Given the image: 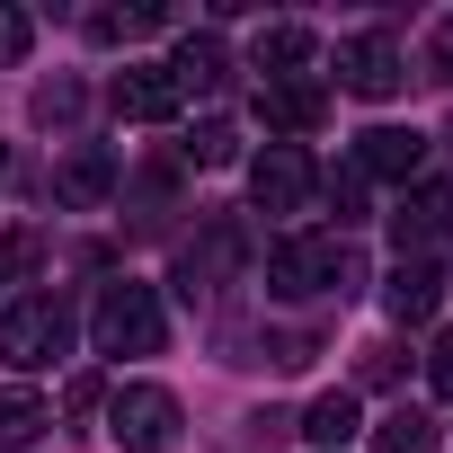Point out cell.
<instances>
[{
  "label": "cell",
  "mask_w": 453,
  "mask_h": 453,
  "mask_svg": "<svg viewBox=\"0 0 453 453\" xmlns=\"http://www.w3.org/2000/svg\"><path fill=\"white\" fill-rule=\"evenodd\" d=\"M356 285H365V258L347 241H329V232H285L267 250V294H285V303H303V294H356Z\"/></svg>",
  "instance_id": "obj_1"
},
{
  "label": "cell",
  "mask_w": 453,
  "mask_h": 453,
  "mask_svg": "<svg viewBox=\"0 0 453 453\" xmlns=\"http://www.w3.org/2000/svg\"><path fill=\"white\" fill-rule=\"evenodd\" d=\"M89 338H98V356H160V338H169V311H160V285H107L98 294V311H89Z\"/></svg>",
  "instance_id": "obj_2"
},
{
  "label": "cell",
  "mask_w": 453,
  "mask_h": 453,
  "mask_svg": "<svg viewBox=\"0 0 453 453\" xmlns=\"http://www.w3.org/2000/svg\"><path fill=\"white\" fill-rule=\"evenodd\" d=\"M63 347H72V303H63V294H27V303L0 311V365L36 373V365H54Z\"/></svg>",
  "instance_id": "obj_3"
},
{
  "label": "cell",
  "mask_w": 453,
  "mask_h": 453,
  "mask_svg": "<svg viewBox=\"0 0 453 453\" xmlns=\"http://www.w3.org/2000/svg\"><path fill=\"white\" fill-rule=\"evenodd\" d=\"M107 435H116L125 453H169V435H178V391L125 382V391L107 400Z\"/></svg>",
  "instance_id": "obj_4"
},
{
  "label": "cell",
  "mask_w": 453,
  "mask_h": 453,
  "mask_svg": "<svg viewBox=\"0 0 453 453\" xmlns=\"http://www.w3.org/2000/svg\"><path fill=\"white\" fill-rule=\"evenodd\" d=\"M311 196H320V169H311L303 142H267V151L250 160V204H258V213H303Z\"/></svg>",
  "instance_id": "obj_5"
},
{
  "label": "cell",
  "mask_w": 453,
  "mask_h": 453,
  "mask_svg": "<svg viewBox=\"0 0 453 453\" xmlns=\"http://www.w3.org/2000/svg\"><path fill=\"white\" fill-rule=\"evenodd\" d=\"M400 81H409L400 36H382V27L338 36V89H356V98H400Z\"/></svg>",
  "instance_id": "obj_6"
},
{
  "label": "cell",
  "mask_w": 453,
  "mask_h": 453,
  "mask_svg": "<svg viewBox=\"0 0 453 453\" xmlns=\"http://www.w3.org/2000/svg\"><path fill=\"white\" fill-rule=\"evenodd\" d=\"M391 241H400V258H435V241H453V187H444V178L400 196V213H391Z\"/></svg>",
  "instance_id": "obj_7"
},
{
  "label": "cell",
  "mask_w": 453,
  "mask_h": 453,
  "mask_svg": "<svg viewBox=\"0 0 453 453\" xmlns=\"http://www.w3.org/2000/svg\"><path fill=\"white\" fill-rule=\"evenodd\" d=\"M107 98H116V116H125V125H169V116L187 107V89L169 81V63H125Z\"/></svg>",
  "instance_id": "obj_8"
},
{
  "label": "cell",
  "mask_w": 453,
  "mask_h": 453,
  "mask_svg": "<svg viewBox=\"0 0 453 453\" xmlns=\"http://www.w3.org/2000/svg\"><path fill=\"white\" fill-rule=\"evenodd\" d=\"M418 169H426V134H409V125H373V134H356V178L418 187Z\"/></svg>",
  "instance_id": "obj_9"
},
{
  "label": "cell",
  "mask_w": 453,
  "mask_h": 453,
  "mask_svg": "<svg viewBox=\"0 0 453 453\" xmlns=\"http://www.w3.org/2000/svg\"><path fill=\"white\" fill-rule=\"evenodd\" d=\"M241 267V222H204V241L178 258V285H187V303H204V294H222V276Z\"/></svg>",
  "instance_id": "obj_10"
},
{
  "label": "cell",
  "mask_w": 453,
  "mask_h": 453,
  "mask_svg": "<svg viewBox=\"0 0 453 453\" xmlns=\"http://www.w3.org/2000/svg\"><path fill=\"white\" fill-rule=\"evenodd\" d=\"M258 116H267L276 134H311V125L329 116V81H267V89H258Z\"/></svg>",
  "instance_id": "obj_11"
},
{
  "label": "cell",
  "mask_w": 453,
  "mask_h": 453,
  "mask_svg": "<svg viewBox=\"0 0 453 453\" xmlns=\"http://www.w3.org/2000/svg\"><path fill=\"white\" fill-rule=\"evenodd\" d=\"M435 294H444L435 258H400V267H391V285H382V311H391L400 329H418V320H435Z\"/></svg>",
  "instance_id": "obj_12"
},
{
  "label": "cell",
  "mask_w": 453,
  "mask_h": 453,
  "mask_svg": "<svg viewBox=\"0 0 453 453\" xmlns=\"http://www.w3.org/2000/svg\"><path fill=\"white\" fill-rule=\"evenodd\" d=\"M356 426H365V418H356V391H320V400L303 409V426H294V435H311L320 453H347V435H356Z\"/></svg>",
  "instance_id": "obj_13"
},
{
  "label": "cell",
  "mask_w": 453,
  "mask_h": 453,
  "mask_svg": "<svg viewBox=\"0 0 453 453\" xmlns=\"http://www.w3.org/2000/svg\"><path fill=\"white\" fill-rule=\"evenodd\" d=\"M311 54H320L311 27H267V36H258V72H267V81H311Z\"/></svg>",
  "instance_id": "obj_14"
},
{
  "label": "cell",
  "mask_w": 453,
  "mask_h": 453,
  "mask_svg": "<svg viewBox=\"0 0 453 453\" xmlns=\"http://www.w3.org/2000/svg\"><path fill=\"white\" fill-rule=\"evenodd\" d=\"M45 426H54V409H45L27 382H19V391H0V453H27Z\"/></svg>",
  "instance_id": "obj_15"
},
{
  "label": "cell",
  "mask_w": 453,
  "mask_h": 453,
  "mask_svg": "<svg viewBox=\"0 0 453 453\" xmlns=\"http://www.w3.org/2000/svg\"><path fill=\"white\" fill-rule=\"evenodd\" d=\"M169 81H178V89H222V81H232V54H222L213 36H187L178 63H169Z\"/></svg>",
  "instance_id": "obj_16"
},
{
  "label": "cell",
  "mask_w": 453,
  "mask_h": 453,
  "mask_svg": "<svg viewBox=\"0 0 453 453\" xmlns=\"http://www.w3.org/2000/svg\"><path fill=\"white\" fill-rule=\"evenodd\" d=\"M373 453H435V418H426L418 400H400V409L373 426Z\"/></svg>",
  "instance_id": "obj_17"
},
{
  "label": "cell",
  "mask_w": 453,
  "mask_h": 453,
  "mask_svg": "<svg viewBox=\"0 0 453 453\" xmlns=\"http://www.w3.org/2000/svg\"><path fill=\"white\" fill-rule=\"evenodd\" d=\"M178 151H187L196 169H232V160H241V134H232V116H204V125H196Z\"/></svg>",
  "instance_id": "obj_18"
},
{
  "label": "cell",
  "mask_w": 453,
  "mask_h": 453,
  "mask_svg": "<svg viewBox=\"0 0 453 453\" xmlns=\"http://www.w3.org/2000/svg\"><path fill=\"white\" fill-rule=\"evenodd\" d=\"M63 196H72V204H107V196H116V169H107L98 151H81V160H63Z\"/></svg>",
  "instance_id": "obj_19"
},
{
  "label": "cell",
  "mask_w": 453,
  "mask_h": 453,
  "mask_svg": "<svg viewBox=\"0 0 453 453\" xmlns=\"http://www.w3.org/2000/svg\"><path fill=\"white\" fill-rule=\"evenodd\" d=\"M151 27H160V10H98V19H89L98 45H134V36H151Z\"/></svg>",
  "instance_id": "obj_20"
},
{
  "label": "cell",
  "mask_w": 453,
  "mask_h": 453,
  "mask_svg": "<svg viewBox=\"0 0 453 453\" xmlns=\"http://www.w3.org/2000/svg\"><path fill=\"white\" fill-rule=\"evenodd\" d=\"M329 204H338V222H365V178H356V160L329 178Z\"/></svg>",
  "instance_id": "obj_21"
},
{
  "label": "cell",
  "mask_w": 453,
  "mask_h": 453,
  "mask_svg": "<svg viewBox=\"0 0 453 453\" xmlns=\"http://www.w3.org/2000/svg\"><path fill=\"white\" fill-rule=\"evenodd\" d=\"M72 107H81V89H72V81H54V89H36V116H45V125H63Z\"/></svg>",
  "instance_id": "obj_22"
},
{
  "label": "cell",
  "mask_w": 453,
  "mask_h": 453,
  "mask_svg": "<svg viewBox=\"0 0 453 453\" xmlns=\"http://www.w3.org/2000/svg\"><path fill=\"white\" fill-rule=\"evenodd\" d=\"M426 382H435V391H444V400H453V329H444V338H435V347H426Z\"/></svg>",
  "instance_id": "obj_23"
},
{
  "label": "cell",
  "mask_w": 453,
  "mask_h": 453,
  "mask_svg": "<svg viewBox=\"0 0 453 453\" xmlns=\"http://www.w3.org/2000/svg\"><path fill=\"white\" fill-rule=\"evenodd\" d=\"M27 54V10H0V63Z\"/></svg>",
  "instance_id": "obj_24"
},
{
  "label": "cell",
  "mask_w": 453,
  "mask_h": 453,
  "mask_svg": "<svg viewBox=\"0 0 453 453\" xmlns=\"http://www.w3.org/2000/svg\"><path fill=\"white\" fill-rule=\"evenodd\" d=\"M365 382H400V347H365Z\"/></svg>",
  "instance_id": "obj_25"
},
{
  "label": "cell",
  "mask_w": 453,
  "mask_h": 453,
  "mask_svg": "<svg viewBox=\"0 0 453 453\" xmlns=\"http://www.w3.org/2000/svg\"><path fill=\"white\" fill-rule=\"evenodd\" d=\"M444 142H453V134H444Z\"/></svg>",
  "instance_id": "obj_26"
}]
</instances>
